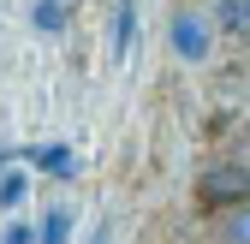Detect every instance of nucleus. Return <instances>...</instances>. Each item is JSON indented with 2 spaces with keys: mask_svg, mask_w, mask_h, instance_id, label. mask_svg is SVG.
<instances>
[{
  "mask_svg": "<svg viewBox=\"0 0 250 244\" xmlns=\"http://www.w3.org/2000/svg\"><path fill=\"white\" fill-rule=\"evenodd\" d=\"M36 244H72V208L66 203H54L48 215L36 221Z\"/></svg>",
  "mask_w": 250,
  "mask_h": 244,
  "instance_id": "5",
  "label": "nucleus"
},
{
  "mask_svg": "<svg viewBox=\"0 0 250 244\" xmlns=\"http://www.w3.org/2000/svg\"><path fill=\"white\" fill-rule=\"evenodd\" d=\"M6 167H12V155H6V149H0V173H6Z\"/></svg>",
  "mask_w": 250,
  "mask_h": 244,
  "instance_id": "12",
  "label": "nucleus"
},
{
  "mask_svg": "<svg viewBox=\"0 0 250 244\" xmlns=\"http://www.w3.org/2000/svg\"><path fill=\"white\" fill-rule=\"evenodd\" d=\"M131 42H137V0H119V6H113V30H107V54L125 60Z\"/></svg>",
  "mask_w": 250,
  "mask_h": 244,
  "instance_id": "4",
  "label": "nucleus"
},
{
  "mask_svg": "<svg viewBox=\"0 0 250 244\" xmlns=\"http://www.w3.org/2000/svg\"><path fill=\"white\" fill-rule=\"evenodd\" d=\"M30 24H36V30H48V36H54V30L66 24V0H36V12H30Z\"/></svg>",
  "mask_w": 250,
  "mask_h": 244,
  "instance_id": "8",
  "label": "nucleus"
},
{
  "mask_svg": "<svg viewBox=\"0 0 250 244\" xmlns=\"http://www.w3.org/2000/svg\"><path fill=\"white\" fill-rule=\"evenodd\" d=\"M214 24L221 30H250V0H214Z\"/></svg>",
  "mask_w": 250,
  "mask_h": 244,
  "instance_id": "7",
  "label": "nucleus"
},
{
  "mask_svg": "<svg viewBox=\"0 0 250 244\" xmlns=\"http://www.w3.org/2000/svg\"><path fill=\"white\" fill-rule=\"evenodd\" d=\"M197 203L214 208V215H227V208L250 203V167H238V161H214V167L197 179Z\"/></svg>",
  "mask_w": 250,
  "mask_h": 244,
  "instance_id": "1",
  "label": "nucleus"
},
{
  "mask_svg": "<svg viewBox=\"0 0 250 244\" xmlns=\"http://www.w3.org/2000/svg\"><path fill=\"white\" fill-rule=\"evenodd\" d=\"M0 244H36V226H30V221H6Z\"/></svg>",
  "mask_w": 250,
  "mask_h": 244,
  "instance_id": "10",
  "label": "nucleus"
},
{
  "mask_svg": "<svg viewBox=\"0 0 250 244\" xmlns=\"http://www.w3.org/2000/svg\"><path fill=\"white\" fill-rule=\"evenodd\" d=\"M227 244H250V203L227 208Z\"/></svg>",
  "mask_w": 250,
  "mask_h": 244,
  "instance_id": "9",
  "label": "nucleus"
},
{
  "mask_svg": "<svg viewBox=\"0 0 250 244\" xmlns=\"http://www.w3.org/2000/svg\"><path fill=\"white\" fill-rule=\"evenodd\" d=\"M24 167H36V173H48V179H72V173H78V155H72L66 143H36V149L24 155Z\"/></svg>",
  "mask_w": 250,
  "mask_h": 244,
  "instance_id": "3",
  "label": "nucleus"
},
{
  "mask_svg": "<svg viewBox=\"0 0 250 244\" xmlns=\"http://www.w3.org/2000/svg\"><path fill=\"white\" fill-rule=\"evenodd\" d=\"M24 191H30V173L24 167H6V173H0V208H18Z\"/></svg>",
  "mask_w": 250,
  "mask_h": 244,
  "instance_id": "6",
  "label": "nucleus"
},
{
  "mask_svg": "<svg viewBox=\"0 0 250 244\" xmlns=\"http://www.w3.org/2000/svg\"><path fill=\"white\" fill-rule=\"evenodd\" d=\"M167 42H173L179 60H191V66H197V60H208V24H203L197 12H179L173 30H167Z\"/></svg>",
  "mask_w": 250,
  "mask_h": 244,
  "instance_id": "2",
  "label": "nucleus"
},
{
  "mask_svg": "<svg viewBox=\"0 0 250 244\" xmlns=\"http://www.w3.org/2000/svg\"><path fill=\"white\" fill-rule=\"evenodd\" d=\"M83 244H113V221H102V226H96V232H89Z\"/></svg>",
  "mask_w": 250,
  "mask_h": 244,
  "instance_id": "11",
  "label": "nucleus"
}]
</instances>
